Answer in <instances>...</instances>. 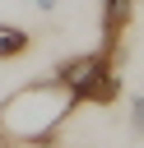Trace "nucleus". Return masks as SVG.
Listing matches in <instances>:
<instances>
[{"label": "nucleus", "instance_id": "nucleus-4", "mask_svg": "<svg viewBox=\"0 0 144 148\" xmlns=\"http://www.w3.org/2000/svg\"><path fill=\"white\" fill-rule=\"evenodd\" d=\"M33 46V37L19 28V23H0V60H14V56H23Z\"/></svg>", "mask_w": 144, "mask_h": 148}, {"label": "nucleus", "instance_id": "nucleus-2", "mask_svg": "<svg viewBox=\"0 0 144 148\" xmlns=\"http://www.w3.org/2000/svg\"><path fill=\"white\" fill-rule=\"evenodd\" d=\"M56 79L74 92V102H93V106H107V102H116V92H121L116 65H111V56H107L102 46L88 51V56H70V60H60Z\"/></svg>", "mask_w": 144, "mask_h": 148}, {"label": "nucleus", "instance_id": "nucleus-3", "mask_svg": "<svg viewBox=\"0 0 144 148\" xmlns=\"http://www.w3.org/2000/svg\"><path fill=\"white\" fill-rule=\"evenodd\" d=\"M130 18H135V0H102V51L107 56L125 42Z\"/></svg>", "mask_w": 144, "mask_h": 148}, {"label": "nucleus", "instance_id": "nucleus-5", "mask_svg": "<svg viewBox=\"0 0 144 148\" xmlns=\"http://www.w3.org/2000/svg\"><path fill=\"white\" fill-rule=\"evenodd\" d=\"M130 125H135V134H144V97L130 102Z\"/></svg>", "mask_w": 144, "mask_h": 148}, {"label": "nucleus", "instance_id": "nucleus-1", "mask_svg": "<svg viewBox=\"0 0 144 148\" xmlns=\"http://www.w3.org/2000/svg\"><path fill=\"white\" fill-rule=\"evenodd\" d=\"M74 106H79L74 92L56 74L14 88L0 102V148H37V143H51L56 130L70 120Z\"/></svg>", "mask_w": 144, "mask_h": 148}, {"label": "nucleus", "instance_id": "nucleus-6", "mask_svg": "<svg viewBox=\"0 0 144 148\" xmlns=\"http://www.w3.org/2000/svg\"><path fill=\"white\" fill-rule=\"evenodd\" d=\"M33 5H37V9H42V14H51V9H56V5H60V0H33Z\"/></svg>", "mask_w": 144, "mask_h": 148}]
</instances>
